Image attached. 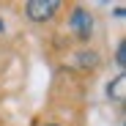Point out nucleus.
Here are the masks:
<instances>
[{"instance_id": "6", "label": "nucleus", "mask_w": 126, "mask_h": 126, "mask_svg": "<svg viewBox=\"0 0 126 126\" xmlns=\"http://www.w3.org/2000/svg\"><path fill=\"white\" fill-rule=\"evenodd\" d=\"M0 30H3V22H0Z\"/></svg>"}, {"instance_id": "4", "label": "nucleus", "mask_w": 126, "mask_h": 126, "mask_svg": "<svg viewBox=\"0 0 126 126\" xmlns=\"http://www.w3.org/2000/svg\"><path fill=\"white\" fill-rule=\"evenodd\" d=\"M79 63L82 66H96V55H79Z\"/></svg>"}, {"instance_id": "1", "label": "nucleus", "mask_w": 126, "mask_h": 126, "mask_svg": "<svg viewBox=\"0 0 126 126\" xmlns=\"http://www.w3.org/2000/svg\"><path fill=\"white\" fill-rule=\"evenodd\" d=\"M28 16L30 19H36V22H47V19L60 8V3L58 0H28Z\"/></svg>"}, {"instance_id": "5", "label": "nucleus", "mask_w": 126, "mask_h": 126, "mask_svg": "<svg viewBox=\"0 0 126 126\" xmlns=\"http://www.w3.org/2000/svg\"><path fill=\"white\" fill-rule=\"evenodd\" d=\"M123 52H126V44H121V47H118V66H121V69L126 66V55H123Z\"/></svg>"}, {"instance_id": "7", "label": "nucleus", "mask_w": 126, "mask_h": 126, "mask_svg": "<svg viewBox=\"0 0 126 126\" xmlns=\"http://www.w3.org/2000/svg\"><path fill=\"white\" fill-rule=\"evenodd\" d=\"M49 126H52V123H49Z\"/></svg>"}, {"instance_id": "2", "label": "nucleus", "mask_w": 126, "mask_h": 126, "mask_svg": "<svg viewBox=\"0 0 126 126\" xmlns=\"http://www.w3.org/2000/svg\"><path fill=\"white\" fill-rule=\"evenodd\" d=\"M71 30H77L79 38H88L93 33V19H91V14L85 8H74V14H71Z\"/></svg>"}, {"instance_id": "3", "label": "nucleus", "mask_w": 126, "mask_h": 126, "mask_svg": "<svg viewBox=\"0 0 126 126\" xmlns=\"http://www.w3.org/2000/svg\"><path fill=\"white\" fill-rule=\"evenodd\" d=\"M123 96H126V77H123V74H118V77H115V82L110 85V99L123 101Z\"/></svg>"}]
</instances>
